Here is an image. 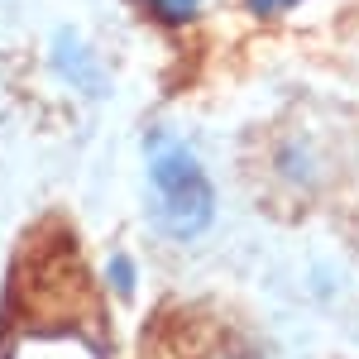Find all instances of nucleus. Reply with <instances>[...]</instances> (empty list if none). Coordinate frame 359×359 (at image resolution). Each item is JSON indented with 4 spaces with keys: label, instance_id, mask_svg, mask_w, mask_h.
Wrapping results in <instances>:
<instances>
[{
    "label": "nucleus",
    "instance_id": "f257e3e1",
    "mask_svg": "<svg viewBox=\"0 0 359 359\" xmlns=\"http://www.w3.org/2000/svg\"><path fill=\"white\" fill-rule=\"evenodd\" d=\"M144 177H149V216L158 225V235L192 245L211 230L216 182L187 139H177L172 130H149L144 135Z\"/></svg>",
    "mask_w": 359,
    "mask_h": 359
},
{
    "label": "nucleus",
    "instance_id": "f03ea898",
    "mask_svg": "<svg viewBox=\"0 0 359 359\" xmlns=\"http://www.w3.org/2000/svg\"><path fill=\"white\" fill-rule=\"evenodd\" d=\"M48 67H53L57 82L67 86L72 96H82V101H101V96L111 91L106 57L96 53V43L72 25H62L53 39H48Z\"/></svg>",
    "mask_w": 359,
    "mask_h": 359
},
{
    "label": "nucleus",
    "instance_id": "7ed1b4c3",
    "mask_svg": "<svg viewBox=\"0 0 359 359\" xmlns=\"http://www.w3.org/2000/svg\"><path fill=\"white\" fill-rule=\"evenodd\" d=\"M273 163H278V177L292 182V187H311L316 182V154H311V144H302V139H287L278 149Z\"/></svg>",
    "mask_w": 359,
    "mask_h": 359
},
{
    "label": "nucleus",
    "instance_id": "20e7f679",
    "mask_svg": "<svg viewBox=\"0 0 359 359\" xmlns=\"http://www.w3.org/2000/svg\"><path fill=\"white\" fill-rule=\"evenodd\" d=\"M144 10H149V20L163 29H182L192 25V20H201V10L211 5V0H139Z\"/></svg>",
    "mask_w": 359,
    "mask_h": 359
},
{
    "label": "nucleus",
    "instance_id": "39448f33",
    "mask_svg": "<svg viewBox=\"0 0 359 359\" xmlns=\"http://www.w3.org/2000/svg\"><path fill=\"white\" fill-rule=\"evenodd\" d=\"M101 273H106V287H111L115 297H125V302L135 297V287H139V269H135V259H130V254H111Z\"/></svg>",
    "mask_w": 359,
    "mask_h": 359
},
{
    "label": "nucleus",
    "instance_id": "423d86ee",
    "mask_svg": "<svg viewBox=\"0 0 359 359\" xmlns=\"http://www.w3.org/2000/svg\"><path fill=\"white\" fill-rule=\"evenodd\" d=\"M297 5H306V0H245V10L254 20H283V15H292Z\"/></svg>",
    "mask_w": 359,
    "mask_h": 359
}]
</instances>
